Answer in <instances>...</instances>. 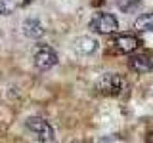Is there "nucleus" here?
I'll return each instance as SVG.
<instances>
[{"label": "nucleus", "mask_w": 153, "mask_h": 143, "mask_svg": "<svg viewBox=\"0 0 153 143\" xmlns=\"http://www.w3.org/2000/svg\"><path fill=\"white\" fill-rule=\"evenodd\" d=\"M96 92L107 95V97H115L123 92V78L117 73H105L96 80Z\"/></svg>", "instance_id": "f257e3e1"}, {"label": "nucleus", "mask_w": 153, "mask_h": 143, "mask_svg": "<svg viewBox=\"0 0 153 143\" xmlns=\"http://www.w3.org/2000/svg\"><path fill=\"white\" fill-rule=\"evenodd\" d=\"M25 126L29 132L35 133L38 141H54V128L50 126V122L44 120L40 116H29L25 120Z\"/></svg>", "instance_id": "f03ea898"}, {"label": "nucleus", "mask_w": 153, "mask_h": 143, "mask_svg": "<svg viewBox=\"0 0 153 143\" xmlns=\"http://www.w3.org/2000/svg\"><path fill=\"white\" fill-rule=\"evenodd\" d=\"M92 31L100 32V35H113V32H117L119 29V21L117 17L111 15V13H96V15L90 19V25H88Z\"/></svg>", "instance_id": "7ed1b4c3"}, {"label": "nucleus", "mask_w": 153, "mask_h": 143, "mask_svg": "<svg viewBox=\"0 0 153 143\" xmlns=\"http://www.w3.org/2000/svg\"><path fill=\"white\" fill-rule=\"evenodd\" d=\"M33 63H35V67L40 69V71L52 69V67L57 63V54L52 50L50 46L38 44L36 50H35V54H33Z\"/></svg>", "instance_id": "20e7f679"}, {"label": "nucleus", "mask_w": 153, "mask_h": 143, "mask_svg": "<svg viewBox=\"0 0 153 143\" xmlns=\"http://www.w3.org/2000/svg\"><path fill=\"white\" fill-rule=\"evenodd\" d=\"M128 67L136 73H149L153 69V54L151 52H138L128 57Z\"/></svg>", "instance_id": "39448f33"}, {"label": "nucleus", "mask_w": 153, "mask_h": 143, "mask_svg": "<svg viewBox=\"0 0 153 143\" xmlns=\"http://www.w3.org/2000/svg\"><path fill=\"white\" fill-rule=\"evenodd\" d=\"M138 44H140V40H138L134 35H119V36H115L111 40L113 50L119 52V54H132V52L138 48Z\"/></svg>", "instance_id": "423d86ee"}, {"label": "nucleus", "mask_w": 153, "mask_h": 143, "mask_svg": "<svg viewBox=\"0 0 153 143\" xmlns=\"http://www.w3.org/2000/svg\"><path fill=\"white\" fill-rule=\"evenodd\" d=\"M98 44L100 42L96 40V38L92 36H79L75 40V50H76V54H80V55H90V54H94L96 50H98Z\"/></svg>", "instance_id": "0eeeda50"}, {"label": "nucleus", "mask_w": 153, "mask_h": 143, "mask_svg": "<svg viewBox=\"0 0 153 143\" xmlns=\"http://www.w3.org/2000/svg\"><path fill=\"white\" fill-rule=\"evenodd\" d=\"M44 27H42V23L38 21V19H27L25 23H23V35L27 38H33V40H36V38L44 36Z\"/></svg>", "instance_id": "6e6552de"}, {"label": "nucleus", "mask_w": 153, "mask_h": 143, "mask_svg": "<svg viewBox=\"0 0 153 143\" xmlns=\"http://www.w3.org/2000/svg\"><path fill=\"white\" fill-rule=\"evenodd\" d=\"M134 29L140 32H153V13H143L134 21Z\"/></svg>", "instance_id": "1a4fd4ad"}, {"label": "nucleus", "mask_w": 153, "mask_h": 143, "mask_svg": "<svg viewBox=\"0 0 153 143\" xmlns=\"http://www.w3.org/2000/svg\"><path fill=\"white\" fill-rule=\"evenodd\" d=\"M17 6H19V0H0V13L10 15L17 10Z\"/></svg>", "instance_id": "9d476101"}, {"label": "nucleus", "mask_w": 153, "mask_h": 143, "mask_svg": "<svg viewBox=\"0 0 153 143\" xmlns=\"http://www.w3.org/2000/svg\"><path fill=\"white\" fill-rule=\"evenodd\" d=\"M138 2L140 0H117V6L121 10H132V8L138 6Z\"/></svg>", "instance_id": "9b49d317"}, {"label": "nucleus", "mask_w": 153, "mask_h": 143, "mask_svg": "<svg viewBox=\"0 0 153 143\" xmlns=\"http://www.w3.org/2000/svg\"><path fill=\"white\" fill-rule=\"evenodd\" d=\"M105 2V0H92V6L96 8V6H102V4Z\"/></svg>", "instance_id": "f8f14e48"}]
</instances>
